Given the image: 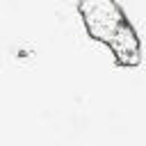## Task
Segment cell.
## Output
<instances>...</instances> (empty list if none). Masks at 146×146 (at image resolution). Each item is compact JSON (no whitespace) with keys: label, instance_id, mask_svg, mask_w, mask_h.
Listing matches in <instances>:
<instances>
[{"label":"cell","instance_id":"cell-1","mask_svg":"<svg viewBox=\"0 0 146 146\" xmlns=\"http://www.w3.org/2000/svg\"><path fill=\"white\" fill-rule=\"evenodd\" d=\"M80 11L87 21L89 32L96 39H103L110 43V39L114 36V32L119 30V25L125 21L123 11L116 2L112 0H87L80 2Z\"/></svg>","mask_w":146,"mask_h":146},{"label":"cell","instance_id":"cell-2","mask_svg":"<svg viewBox=\"0 0 146 146\" xmlns=\"http://www.w3.org/2000/svg\"><path fill=\"white\" fill-rule=\"evenodd\" d=\"M110 48L121 64H137L139 62V39L128 21H123L119 25V30L114 32V36L110 39Z\"/></svg>","mask_w":146,"mask_h":146}]
</instances>
